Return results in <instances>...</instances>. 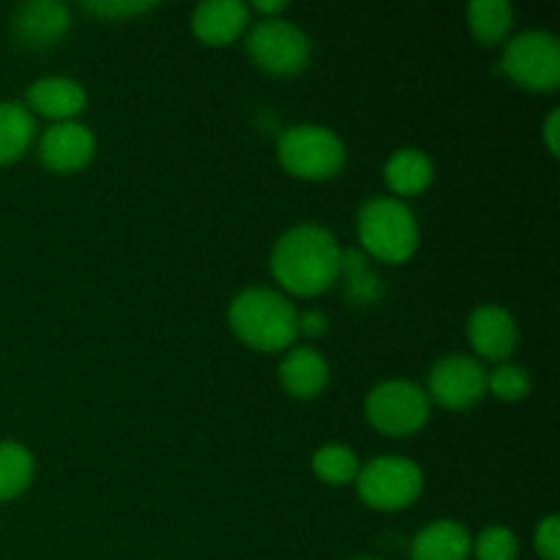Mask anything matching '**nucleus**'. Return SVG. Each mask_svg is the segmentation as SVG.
Listing matches in <instances>:
<instances>
[{
  "label": "nucleus",
  "mask_w": 560,
  "mask_h": 560,
  "mask_svg": "<svg viewBox=\"0 0 560 560\" xmlns=\"http://www.w3.org/2000/svg\"><path fill=\"white\" fill-rule=\"evenodd\" d=\"M342 249L331 230L295 224L271 249V273L288 293L320 295L339 279Z\"/></svg>",
  "instance_id": "nucleus-1"
},
{
  "label": "nucleus",
  "mask_w": 560,
  "mask_h": 560,
  "mask_svg": "<svg viewBox=\"0 0 560 560\" xmlns=\"http://www.w3.org/2000/svg\"><path fill=\"white\" fill-rule=\"evenodd\" d=\"M230 328L241 342L260 353L288 350L299 337V310L271 288H246L230 301Z\"/></svg>",
  "instance_id": "nucleus-2"
},
{
  "label": "nucleus",
  "mask_w": 560,
  "mask_h": 560,
  "mask_svg": "<svg viewBox=\"0 0 560 560\" xmlns=\"http://www.w3.org/2000/svg\"><path fill=\"white\" fill-rule=\"evenodd\" d=\"M359 241L383 262H405L419 246L416 213L397 197H370L355 213Z\"/></svg>",
  "instance_id": "nucleus-3"
},
{
  "label": "nucleus",
  "mask_w": 560,
  "mask_h": 560,
  "mask_svg": "<svg viewBox=\"0 0 560 560\" xmlns=\"http://www.w3.org/2000/svg\"><path fill=\"white\" fill-rule=\"evenodd\" d=\"M277 153L290 175L306 180L331 178L345 164V142L337 131L320 124L290 126L279 137Z\"/></svg>",
  "instance_id": "nucleus-4"
},
{
  "label": "nucleus",
  "mask_w": 560,
  "mask_h": 560,
  "mask_svg": "<svg viewBox=\"0 0 560 560\" xmlns=\"http://www.w3.org/2000/svg\"><path fill=\"white\" fill-rule=\"evenodd\" d=\"M355 490L366 506L377 512H397L419 501L424 490V474L419 465L399 454H381L361 465L355 476Z\"/></svg>",
  "instance_id": "nucleus-5"
},
{
  "label": "nucleus",
  "mask_w": 560,
  "mask_h": 560,
  "mask_svg": "<svg viewBox=\"0 0 560 560\" xmlns=\"http://www.w3.org/2000/svg\"><path fill=\"white\" fill-rule=\"evenodd\" d=\"M246 52L262 71L277 77L299 74L312 58L310 36L282 16H262L246 33Z\"/></svg>",
  "instance_id": "nucleus-6"
},
{
  "label": "nucleus",
  "mask_w": 560,
  "mask_h": 560,
  "mask_svg": "<svg viewBox=\"0 0 560 560\" xmlns=\"http://www.w3.org/2000/svg\"><path fill=\"white\" fill-rule=\"evenodd\" d=\"M501 71L528 91H556L560 82V42L556 33L530 31L509 38Z\"/></svg>",
  "instance_id": "nucleus-7"
},
{
  "label": "nucleus",
  "mask_w": 560,
  "mask_h": 560,
  "mask_svg": "<svg viewBox=\"0 0 560 560\" xmlns=\"http://www.w3.org/2000/svg\"><path fill=\"white\" fill-rule=\"evenodd\" d=\"M364 413L383 435H413L430 421V397L410 381H383L366 394Z\"/></svg>",
  "instance_id": "nucleus-8"
},
{
  "label": "nucleus",
  "mask_w": 560,
  "mask_h": 560,
  "mask_svg": "<svg viewBox=\"0 0 560 560\" xmlns=\"http://www.w3.org/2000/svg\"><path fill=\"white\" fill-rule=\"evenodd\" d=\"M427 397L448 410H465L479 402L487 392V370L470 355H443L432 364L427 377Z\"/></svg>",
  "instance_id": "nucleus-9"
},
{
  "label": "nucleus",
  "mask_w": 560,
  "mask_h": 560,
  "mask_svg": "<svg viewBox=\"0 0 560 560\" xmlns=\"http://www.w3.org/2000/svg\"><path fill=\"white\" fill-rule=\"evenodd\" d=\"M38 153H42V162L55 173H74L93 159L96 137L85 124L58 120L38 140Z\"/></svg>",
  "instance_id": "nucleus-10"
},
{
  "label": "nucleus",
  "mask_w": 560,
  "mask_h": 560,
  "mask_svg": "<svg viewBox=\"0 0 560 560\" xmlns=\"http://www.w3.org/2000/svg\"><path fill=\"white\" fill-rule=\"evenodd\" d=\"M468 339L481 359L506 361L517 348V323L503 306L481 304L468 317Z\"/></svg>",
  "instance_id": "nucleus-11"
},
{
  "label": "nucleus",
  "mask_w": 560,
  "mask_h": 560,
  "mask_svg": "<svg viewBox=\"0 0 560 560\" xmlns=\"http://www.w3.org/2000/svg\"><path fill=\"white\" fill-rule=\"evenodd\" d=\"M69 31V9L58 0H31L14 14V33L25 47L47 49Z\"/></svg>",
  "instance_id": "nucleus-12"
},
{
  "label": "nucleus",
  "mask_w": 560,
  "mask_h": 560,
  "mask_svg": "<svg viewBox=\"0 0 560 560\" xmlns=\"http://www.w3.org/2000/svg\"><path fill=\"white\" fill-rule=\"evenodd\" d=\"M249 25V5L241 0H206L191 14V31L211 47H224Z\"/></svg>",
  "instance_id": "nucleus-13"
},
{
  "label": "nucleus",
  "mask_w": 560,
  "mask_h": 560,
  "mask_svg": "<svg viewBox=\"0 0 560 560\" xmlns=\"http://www.w3.org/2000/svg\"><path fill=\"white\" fill-rule=\"evenodd\" d=\"M88 104L85 88L71 77H42L27 88V104L31 113L47 115V118L71 120L80 115Z\"/></svg>",
  "instance_id": "nucleus-14"
},
{
  "label": "nucleus",
  "mask_w": 560,
  "mask_h": 560,
  "mask_svg": "<svg viewBox=\"0 0 560 560\" xmlns=\"http://www.w3.org/2000/svg\"><path fill=\"white\" fill-rule=\"evenodd\" d=\"M279 383H282V388L290 397H317L328 386L326 355L315 348H306V345L288 350V355L279 364Z\"/></svg>",
  "instance_id": "nucleus-15"
},
{
  "label": "nucleus",
  "mask_w": 560,
  "mask_h": 560,
  "mask_svg": "<svg viewBox=\"0 0 560 560\" xmlns=\"http://www.w3.org/2000/svg\"><path fill=\"white\" fill-rule=\"evenodd\" d=\"M474 550L468 528L457 520H438L419 530L410 545L413 560H468Z\"/></svg>",
  "instance_id": "nucleus-16"
},
{
  "label": "nucleus",
  "mask_w": 560,
  "mask_h": 560,
  "mask_svg": "<svg viewBox=\"0 0 560 560\" xmlns=\"http://www.w3.org/2000/svg\"><path fill=\"white\" fill-rule=\"evenodd\" d=\"M383 175H386V184L394 195H419L435 178V164H432L430 153H424L421 148H399L388 156L386 167H383Z\"/></svg>",
  "instance_id": "nucleus-17"
},
{
  "label": "nucleus",
  "mask_w": 560,
  "mask_h": 560,
  "mask_svg": "<svg viewBox=\"0 0 560 560\" xmlns=\"http://www.w3.org/2000/svg\"><path fill=\"white\" fill-rule=\"evenodd\" d=\"M36 137L33 113L20 102H0V164L16 162Z\"/></svg>",
  "instance_id": "nucleus-18"
},
{
  "label": "nucleus",
  "mask_w": 560,
  "mask_h": 560,
  "mask_svg": "<svg viewBox=\"0 0 560 560\" xmlns=\"http://www.w3.org/2000/svg\"><path fill=\"white\" fill-rule=\"evenodd\" d=\"M465 16L476 42L487 47L501 44L514 25V9L509 0H470Z\"/></svg>",
  "instance_id": "nucleus-19"
},
{
  "label": "nucleus",
  "mask_w": 560,
  "mask_h": 560,
  "mask_svg": "<svg viewBox=\"0 0 560 560\" xmlns=\"http://www.w3.org/2000/svg\"><path fill=\"white\" fill-rule=\"evenodd\" d=\"M33 454L22 443L0 441V503L22 495L33 481Z\"/></svg>",
  "instance_id": "nucleus-20"
},
{
  "label": "nucleus",
  "mask_w": 560,
  "mask_h": 560,
  "mask_svg": "<svg viewBox=\"0 0 560 560\" xmlns=\"http://www.w3.org/2000/svg\"><path fill=\"white\" fill-rule=\"evenodd\" d=\"M339 277L345 279V293H348V299L353 301V304L370 306L372 301L381 299V279H377V273L370 268V260H366L361 252H342Z\"/></svg>",
  "instance_id": "nucleus-21"
},
{
  "label": "nucleus",
  "mask_w": 560,
  "mask_h": 560,
  "mask_svg": "<svg viewBox=\"0 0 560 560\" xmlns=\"http://www.w3.org/2000/svg\"><path fill=\"white\" fill-rule=\"evenodd\" d=\"M359 457H355L353 448L342 446V443H328L320 446L312 454V470H315L317 479H323L326 485L342 487L355 481L359 476Z\"/></svg>",
  "instance_id": "nucleus-22"
},
{
  "label": "nucleus",
  "mask_w": 560,
  "mask_h": 560,
  "mask_svg": "<svg viewBox=\"0 0 560 560\" xmlns=\"http://www.w3.org/2000/svg\"><path fill=\"white\" fill-rule=\"evenodd\" d=\"M487 388L503 402H520L530 394V375L520 364H501L487 372Z\"/></svg>",
  "instance_id": "nucleus-23"
},
{
  "label": "nucleus",
  "mask_w": 560,
  "mask_h": 560,
  "mask_svg": "<svg viewBox=\"0 0 560 560\" xmlns=\"http://www.w3.org/2000/svg\"><path fill=\"white\" fill-rule=\"evenodd\" d=\"M476 558L479 560H517L520 556V541L514 530L506 525H487L474 541Z\"/></svg>",
  "instance_id": "nucleus-24"
},
{
  "label": "nucleus",
  "mask_w": 560,
  "mask_h": 560,
  "mask_svg": "<svg viewBox=\"0 0 560 560\" xmlns=\"http://www.w3.org/2000/svg\"><path fill=\"white\" fill-rule=\"evenodd\" d=\"M534 547L545 560H560V520L558 514H550L539 523L534 534Z\"/></svg>",
  "instance_id": "nucleus-25"
},
{
  "label": "nucleus",
  "mask_w": 560,
  "mask_h": 560,
  "mask_svg": "<svg viewBox=\"0 0 560 560\" xmlns=\"http://www.w3.org/2000/svg\"><path fill=\"white\" fill-rule=\"evenodd\" d=\"M82 9L91 11V14L113 20V16H131L142 14V11H151L153 3H145V0H140V3H131V0H124V3H120V0H102V3H85Z\"/></svg>",
  "instance_id": "nucleus-26"
},
{
  "label": "nucleus",
  "mask_w": 560,
  "mask_h": 560,
  "mask_svg": "<svg viewBox=\"0 0 560 560\" xmlns=\"http://www.w3.org/2000/svg\"><path fill=\"white\" fill-rule=\"evenodd\" d=\"M328 328V315L320 310H306L299 312V331L310 334V337H320Z\"/></svg>",
  "instance_id": "nucleus-27"
},
{
  "label": "nucleus",
  "mask_w": 560,
  "mask_h": 560,
  "mask_svg": "<svg viewBox=\"0 0 560 560\" xmlns=\"http://www.w3.org/2000/svg\"><path fill=\"white\" fill-rule=\"evenodd\" d=\"M558 124H560V113L558 109H552L550 118H547L545 124V140H547V148H550V153H558Z\"/></svg>",
  "instance_id": "nucleus-28"
},
{
  "label": "nucleus",
  "mask_w": 560,
  "mask_h": 560,
  "mask_svg": "<svg viewBox=\"0 0 560 560\" xmlns=\"http://www.w3.org/2000/svg\"><path fill=\"white\" fill-rule=\"evenodd\" d=\"M284 5H288L284 0H255V11H260V14H279Z\"/></svg>",
  "instance_id": "nucleus-29"
},
{
  "label": "nucleus",
  "mask_w": 560,
  "mask_h": 560,
  "mask_svg": "<svg viewBox=\"0 0 560 560\" xmlns=\"http://www.w3.org/2000/svg\"><path fill=\"white\" fill-rule=\"evenodd\" d=\"M355 560H377V558H370V556H361V558H355Z\"/></svg>",
  "instance_id": "nucleus-30"
}]
</instances>
